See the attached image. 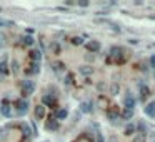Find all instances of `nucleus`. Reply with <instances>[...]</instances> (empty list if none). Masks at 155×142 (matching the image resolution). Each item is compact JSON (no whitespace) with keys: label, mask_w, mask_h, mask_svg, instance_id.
I'll return each instance as SVG.
<instances>
[{"label":"nucleus","mask_w":155,"mask_h":142,"mask_svg":"<svg viewBox=\"0 0 155 142\" xmlns=\"http://www.w3.org/2000/svg\"><path fill=\"white\" fill-rule=\"evenodd\" d=\"M45 142H48V140H45Z\"/></svg>","instance_id":"obj_37"},{"label":"nucleus","mask_w":155,"mask_h":142,"mask_svg":"<svg viewBox=\"0 0 155 142\" xmlns=\"http://www.w3.org/2000/svg\"><path fill=\"white\" fill-rule=\"evenodd\" d=\"M35 117H37V119H43V117H45V107H43V106H37L35 107Z\"/></svg>","instance_id":"obj_16"},{"label":"nucleus","mask_w":155,"mask_h":142,"mask_svg":"<svg viewBox=\"0 0 155 142\" xmlns=\"http://www.w3.org/2000/svg\"><path fill=\"white\" fill-rule=\"evenodd\" d=\"M58 127H60V124L54 117H48V120H45V129L47 131H58Z\"/></svg>","instance_id":"obj_5"},{"label":"nucleus","mask_w":155,"mask_h":142,"mask_svg":"<svg viewBox=\"0 0 155 142\" xmlns=\"http://www.w3.org/2000/svg\"><path fill=\"white\" fill-rule=\"evenodd\" d=\"M42 102L45 104V107H55V102H57V99H55V95H54V94H43Z\"/></svg>","instance_id":"obj_4"},{"label":"nucleus","mask_w":155,"mask_h":142,"mask_svg":"<svg viewBox=\"0 0 155 142\" xmlns=\"http://www.w3.org/2000/svg\"><path fill=\"white\" fill-rule=\"evenodd\" d=\"M138 129H140V134H145V132H147V127H145V124L144 122H140V124H138Z\"/></svg>","instance_id":"obj_29"},{"label":"nucleus","mask_w":155,"mask_h":142,"mask_svg":"<svg viewBox=\"0 0 155 142\" xmlns=\"http://www.w3.org/2000/svg\"><path fill=\"white\" fill-rule=\"evenodd\" d=\"M119 92H120V85L117 84V82H113V84L110 85V94H112V95H119Z\"/></svg>","instance_id":"obj_22"},{"label":"nucleus","mask_w":155,"mask_h":142,"mask_svg":"<svg viewBox=\"0 0 155 142\" xmlns=\"http://www.w3.org/2000/svg\"><path fill=\"white\" fill-rule=\"evenodd\" d=\"M145 139H147V134H137V135H134L132 142H145Z\"/></svg>","instance_id":"obj_23"},{"label":"nucleus","mask_w":155,"mask_h":142,"mask_svg":"<svg viewBox=\"0 0 155 142\" xmlns=\"http://www.w3.org/2000/svg\"><path fill=\"white\" fill-rule=\"evenodd\" d=\"M107 117H108V120L115 122V120H119L120 114H119V110H117V109H112V110H107Z\"/></svg>","instance_id":"obj_11"},{"label":"nucleus","mask_w":155,"mask_h":142,"mask_svg":"<svg viewBox=\"0 0 155 142\" xmlns=\"http://www.w3.org/2000/svg\"><path fill=\"white\" fill-rule=\"evenodd\" d=\"M123 134H125V135L135 134V125H134V124H127V125H125V131H123Z\"/></svg>","instance_id":"obj_21"},{"label":"nucleus","mask_w":155,"mask_h":142,"mask_svg":"<svg viewBox=\"0 0 155 142\" xmlns=\"http://www.w3.org/2000/svg\"><path fill=\"white\" fill-rule=\"evenodd\" d=\"M70 42H72L73 45H82V42H83V40H82V37H73V39L70 40Z\"/></svg>","instance_id":"obj_27"},{"label":"nucleus","mask_w":155,"mask_h":142,"mask_svg":"<svg viewBox=\"0 0 155 142\" xmlns=\"http://www.w3.org/2000/svg\"><path fill=\"white\" fill-rule=\"evenodd\" d=\"M85 49L88 52H92V54H94V52H98L100 50V42H98V40H90V42L85 44Z\"/></svg>","instance_id":"obj_6"},{"label":"nucleus","mask_w":155,"mask_h":142,"mask_svg":"<svg viewBox=\"0 0 155 142\" xmlns=\"http://www.w3.org/2000/svg\"><path fill=\"white\" fill-rule=\"evenodd\" d=\"M12 70H14L15 74H18V70H20V65H18L17 60H12Z\"/></svg>","instance_id":"obj_26"},{"label":"nucleus","mask_w":155,"mask_h":142,"mask_svg":"<svg viewBox=\"0 0 155 142\" xmlns=\"http://www.w3.org/2000/svg\"><path fill=\"white\" fill-rule=\"evenodd\" d=\"M40 72V64L39 62H33L32 65H30V69L27 70V74H39Z\"/></svg>","instance_id":"obj_17"},{"label":"nucleus","mask_w":155,"mask_h":142,"mask_svg":"<svg viewBox=\"0 0 155 142\" xmlns=\"http://www.w3.org/2000/svg\"><path fill=\"white\" fill-rule=\"evenodd\" d=\"M115 58L117 64H122L123 62V49L122 47H112L110 49V60Z\"/></svg>","instance_id":"obj_2"},{"label":"nucleus","mask_w":155,"mask_h":142,"mask_svg":"<svg viewBox=\"0 0 155 142\" xmlns=\"http://www.w3.org/2000/svg\"><path fill=\"white\" fill-rule=\"evenodd\" d=\"M20 89H22L23 97H29V95H32L33 90H35V82H33V80H23L20 84Z\"/></svg>","instance_id":"obj_1"},{"label":"nucleus","mask_w":155,"mask_h":142,"mask_svg":"<svg viewBox=\"0 0 155 142\" xmlns=\"http://www.w3.org/2000/svg\"><path fill=\"white\" fill-rule=\"evenodd\" d=\"M72 82H73V75H72V74H67V77H65V84L70 85Z\"/></svg>","instance_id":"obj_28"},{"label":"nucleus","mask_w":155,"mask_h":142,"mask_svg":"<svg viewBox=\"0 0 155 142\" xmlns=\"http://www.w3.org/2000/svg\"><path fill=\"white\" fill-rule=\"evenodd\" d=\"M80 110H82L83 114H90L92 110H94L92 109V102H82L80 104Z\"/></svg>","instance_id":"obj_15"},{"label":"nucleus","mask_w":155,"mask_h":142,"mask_svg":"<svg viewBox=\"0 0 155 142\" xmlns=\"http://www.w3.org/2000/svg\"><path fill=\"white\" fill-rule=\"evenodd\" d=\"M52 49H54L55 54H58V52H60V45H57V44H54V47H52Z\"/></svg>","instance_id":"obj_30"},{"label":"nucleus","mask_w":155,"mask_h":142,"mask_svg":"<svg viewBox=\"0 0 155 142\" xmlns=\"http://www.w3.org/2000/svg\"><path fill=\"white\" fill-rule=\"evenodd\" d=\"M65 69V65L62 62H57V64H54V70L55 72H62V70Z\"/></svg>","instance_id":"obj_25"},{"label":"nucleus","mask_w":155,"mask_h":142,"mask_svg":"<svg viewBox=\"0 0 155 142\" xmlns=\"http://www.w3.org/2000/svg\"><path fill=\"white\" fill-rule=\"evenodd\" d=\"M79 5H80V7H87V5H88V2H87V0H80Z\"/></svg>","instance_id":"obj_31"},{"label":"nucleus","mask_w":155,"mask_h":142,"mask_svg":"<svg viewBox=\"0 0 155 142\" xmlns=\"http://www.w3.org/2000/svg\"><path fill=\"white\" fill-rule=\"evenodd\" d=\"M144 112H145V115H148V117H155V100L148 102L147 106L144 107Z\"/></svg>","instance_id":"obj_8"},{"label":"nucleus","mask_w":155,"mask_h":142,"mask_svg":"<svg viewBox=\"0 0 155 142\" xmlns=\"http://www.w3.org/2000/svg\"><path fill=\"white\" fill-rule=\"evenodd\" d=\"M97 142H105V139L102 134H97Z\"/></svg>","instance_id":"obj_32"},{"label":"nucleus","mask_w":155,"mask_h":142,"mask_svg":"<svg viewBox=\"0 0 155 142\" xmlns=\"http://www.w3.org/2000/svg\"><path fill=\"white\" fill-rule=\"evenodd\" d=\"M123 106H125V109H129V110H134V107H135V99L132 97V94H130V92H127V95H125V100H123Z\"/></svg>","instance_id":"obj_7"},{"label":"nucleus","mask_w":155,"mask_h":142,"mask_svg":"<svg viewBox=\"0 0 155 142\" xmlns=\"http://www.w3.org/2000/svg\"><path fill=\"white\" fill-rule=\"evenodd\" d=\"M33 42H35V40H33L32 35H23L22 37V44L23 45H33Z\"/></svg>","instance_id":"obj_18"},{"label":"nucleus","mask_w":155,"mask_h":142,"mask_svg":"<svg viewBox=\"0 0 155 142\" xmlns=\"http://www.w3.org/2000/svg\"><path fill=\"white\" fill-rule=\"evenodd\" d=\"M0 112L4 114L5 117H10V115H12V110H10V102H8V100H4V102H2V109H0Z\"/></svg>","instance_id":"obj_9"},{"label":"nucleus","mask_w":155,"mask_h":142,"mask_svg":"<svg viewBox=\"0 0 155 142\" xmlns=\"http://www.w3.org/2000/svg\"><path fill=\"white\" fill-rule=\"evenodd\" d=\"M15 107H17V115H25L29 112V102L25 99H18L15 102Z\"/></svg>","instance_id":"obj_3"},{"label":"nucleus","mask_w":155,"mask_h":142,"mask_svg":"<svg viewBox=\"0 0 155 142\" xmlns=\"http://www.w3.org/2000/svg\"><path fill=\"white\" fill-rule=\"evenodd\" d=\"M85 58L88 60V62H92V60H94L95 57H94V55H90V54H87V55H85Z\"/></svg>","instance_id":"obj_34"},{"label":"nucleus","mask_w":155,"mask_h":142,"mask_svg":"<svg viewBox=\"0 0 155 142\" xmlns=\"http://www.w3.org/2000/svg\"><path fill=\"white\" fill-rule=\"evenodd\" d=\"M148 95H150V89L147 85H142L140 87V100L145 102V99H148Z\"/></svg>","instance_id":"obj_12"},{"label":"nucleus","mask_w":155,"mask_h":142,"mask_svg":"<svg viewBox=\"0 0 155 142\" xmlns=\"http://www.w3.org/2000/svg\"><path fill=\"white\" fill-rule=\"evenodd\" d=\"M129 44H134V45H135V44H138V40H137V39H130Z\"/></svg>","instance_id":"obj_35"},{"label":"nucleus","mask_w":155,"mask_h":142,"mask_svg":"<svg viewBox=\"0 0 155 142\" xmlns=\"http://www.w3.org/2000/svg\"><path fill=\"white\" fill-rule=\"evenodd\" d=\"M79 72L82 74V75H92V74H94V67L82 65V67H79Z\"/></svg>","instance_id":"obj_13"},{"label":"nucleus","mask_w":155,"mask_h":142,"mask_svg":"<svg viewBox=\"0 0 155 142\" xmlns=\"http://www.w3.org/2000/svg\"><path fill=\"white\" fill-rule=\"evenodd\" d=\"M55 115H57V120H65L67 117H69V110L67 109H58Z\"/></svg>","instance_id":"obj_14"},{"label":"nucleus","mask_w":155,"mask_h":142,"mask_svg":"<svg viewBox=\"0 0 155 142\" xmlns=\"http://www.w3.org/2000/svg\"><path fill=\"white\" fill-rule=\"evenodd\" d=\"M2 79H4V75H0V82H2Z\"/></svg>","instance_id":"obj_36"},{"label":"nucleus","mask_w":155,"mask_h":142,"mask_svg":"<svg viewBox=\"0 0 155 142\" xmlns=\"http://www.w3.org/2000/svg\"><path fill=\"white\" fill-rule=\"evenodd\" d=\"M8 72H10V70H8L7 62H4V60H2V62H0V75H7Z\"/></svg>","instance_id":"obj_20"},{"label":"nucleus","mask_w":155,"mask_h":142,"mask_svg":"<svg viewBox=\"0 0 155 142\" xmlns=\"http://www.w3.org/2000/svg\"><path fill=\"white\" fill-rule=\"evenodd\" d=\"M150 65L155 69V55H152V57H150Z\"/></svg>","instance_id":"obj_33"},{"label":"nucleus","mask_w":155,"mask_h":142,"mask_svg":"<svg viewBox=\"0 0 155 142\" xmlns=\"http://www.w3.org/2000/svg\"><path fill=\"white\" fill-rule=\"evenodd\" d=\"M132 117H134V110L123 109V112H122V119H123V120H130Z\"/></svg>","instance_id":"obj_19"},{"label":"nucleus","mask_w":155,"mask_h":142,"mask_svg":"<svg viewBox=\"0 0 155 142\" xmlns=\"http://www.w3.org/2000/svg\"><path fill=\"white\" fill-rule=\"evenodd\" d=\"M29 57L32 58L33 62H39L40 58H42V52H40L39 49H32V50H30V54H29Z\"/></svg>","instance_id":"obj_10"},{"label":"nucleus","mask_w":155,"mask_h":142,"mask_svg":"<svg viewBox=\"0 0 155 142\" xmlns=\"http://www.w3.org/2000/svg\"><path fill=\"white\" fill-rule=\"evenodd\" d=\"M22 131H23L25 137H30V135H32V131H30V127L27 124H22Z\"/></svg>","instance_id":"obj_24"}]
</instances>
